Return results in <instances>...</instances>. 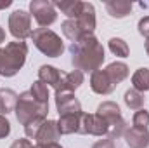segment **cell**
<instances>
[{"mask_svg":"<svg viewBox=\"0 0 149 148\" xmlns=\"http://www.w3.org/2000/svg\"><path fill=\"white\" fill-rule=\"evenodd\" d=\"M70 54H71V65L74 70L90 72V73H94L95 70H101L106 59L102 44L94 35H85L78 42H71Z\"/></svg>","mask_w":149,"mask_h":148,"instance_id":"obj_1","label":"cell"},{"mask_svg":"<svg viewBox=\"0 0 149 148\" xmlns=\"http://www.w3.org/2000/svg\"><path fill=\"white\" fill-rule=\"evenodd\" d=\"M26 56H28V45L23 40H14L9 42L5 45V49H2V61H0V75L9 78L17 73L24 63H26Z\"/></svg>","mask_w":149,"mask_h":148,"instance_id":"obj_2","label":"cell"},{"mask_svg":"<svg viewBox=\"0 0 149 148\" xmlns=\"http://www.w3.org/2000/svg\"><path fill=\"white\" fill-rule=\"evenodd\" d=\"M16 118L21 125H26L28 122L35 120V118H47L49 113V105L38 103L33 98V94L30 91H24L17 96V103H16Z\"/></svg>","mask_w":149,"mask_h":148,"instance_id":"obj_3","label":"cell"},{"mask_svg":"<svg viewBox=\"0 0 149 148\" xmlns=\"http://www.w3.org/2000/svg\"><path fill=\"white\" fill-rule=\"evenodd\" d=\"M30 38L33 40V44H35V47L38 51L42 54L49 56V58H59L64 52V44H63L61 37L56 32L49 30V28H37V30H33V33H31Z\"/></svg>","mask_w":149,"mask_h":148,"instance_id":"obj_4","label":"cell"},{"mask_svg":"<svg viewBox=\"0 0 149 148\" xmlns=\"http://www.w3.org/2000/svg\"><path fill=\"white\" fill-rule=\"evenodd\" d=\"M97 115L102 117L109 127L108 131V138H113V140H118L125 134L127 131V122L125 118L121 117V110L120 106L114 103V101H104L97 106Z\"/></svg>","mask_w":149,"mask_h":148,"instance_id":"obj_5","label":"cell"},{"mask_svg":"<svg viewBox=\"0 0 149 148\" xmlns=\"http://www.w3.org/2000/svg\"><path fill=\"white\" fill-rule=\"evenodd\" d=\"M9 32L16 40H26L31 37L33 30H31V14H28L23 9L14 11L9 16Z\"/></svg>","mask_w":149,"mask_h":148,"instance_id":"obj_6","label":"cell"},{"mask_svg":"<svg viewBox=\"0 0 149 148\" xmlns=\"http://www.w3.org/2000/svg\"><path fill=\"white\" fill-rule=\"evenodd\" d=\"M30 12L35 18L40 28H47L50 25L56 23L57 19V12H56V5L54 2H47V0H31L30 2Z\"/></svg>","mask_w":149,"mask_h":148,"instance_id":"obj_7","label":"cell"},{"mask_svg":"<svg viewBox=\"0 0 149 148\" xmlns=\"http://www.w3.org/2000/svg\"><path fill=\"white\" fill-rule=\"evenodd\" d=\"M108 124L102 117H99L97 113H85L81 111L80 115V127H78V134H90V136H108Z\"/></svg>","mask_w":149,"mask_h":148,"instance_id":"obj_8","label":"cell"},{"mask_svg":"<svg viewBox=\"0 0 149 148\" xmlns=\"http://www.w3.org/2000/svg\"><path fill=\"white\" fill-rule=\"evenodd\" d=\"M56 108H57L59 117L81 113V105L73 92H56Z\"/></svg>","mask_w":149,"mask_h":148,"instance_id":"obj_9","label":"cell"},{"mask_svg":"<svg viewBox=\"0 0 149 148\" xmlns=\"http://www.w3.org/2000/svg\"><path fill=\"white\" fill-rule=\"evenodd\" d=\"M90 89L95 92V94H101V96H108L111 94L113 91L116 89V85L113 84V80L108 77L106 70H95L94 73L90 75Z\"/></svg>","mask_w":149,"mask_h":148,"instance_id":"obj_10","label":"cell"},{"mask_svg":"<svg viewBox=\"0 0 149 148\" xmlns=\"http://www.w3.org/2000/svg\"><path fill=\"white\" fill-rule=\"evenodd\" d=\"M61 138V132L57 129V122L56 120H45L38 131L37 138V147H42V145H50V143H57V140Z\"/></svg>","mask_w":149,"mask_h":148,"instance_id":"obj_11","label":"cell"},{"mask_svg":"<svg viewBox=\"0 0 149 148\" xmlns=\"http://www.w3.org/2000/svg\"><path fill=\"white\" fill-rule=\"evenodd\" d=\"M125 143L130 148H149V131L142 127H130L123 134Z\"/></svg>","mask_w":149,"mask_h":148,"instance_id":"obj_12","label":"cell"},{"mask_svg":"<svg viewBox=\"0 0 149 148\" xmlns=\"http://www.w3.org/2000/svg\"><path fill=\"white\" fill-rule=\"evenodd\" d=\"M76 23L80 25L81 32L85 35H94L95 30V9L90 2H83V9L80 12V16L76 18Z\"/></svg>","mask_w":149,"mask_h":148,"instance_id":"obj_13","label":"cell"},{"mask_svg":"<svg viewBox=\"0 0 149 148\" xmlns=\"http://www.w3.org/2000/svg\"><path fill=\"white\" fill-rule=\"evenodd\" d=\"M83 82H85L83 72H80V70H71L70 73L63 75L59 85H57L54 91H56V92H74Z\"/></svg>","mask_w":149,"mask_h":148,"instance_id":"obj_14","label":"cell"},{"mask_svg":"<svg viewBox=\"0 0 149 148\" xmlns=\"http://www.w3.org/2000/svg\"><path fill=\"white\" fill-rule=\"evenodd\" d=\"M61 78H63V73H61V70H57L56 66L42 65V66L38 68V80H40V82H43L47 87L50 85V87H54V89H56V87L59 85Z\"/></svg>","mask_w":149,"mask_h":148,"instance_id":"obj_15","label":"cell"},{"mask_svg":"<svg viewBox=\"0 0 149 148\" xmlns=\"http://www.w3.org/2000/svg\"><path fill=\"white\" fill-rule=\"evenodd\" d=\"M106 11L111 18H116V19L127 18L132 12V2H128V0H109V2H106Z\"/></svg>","mask_w":149,"mask_h":148,"instance_id":"obj_16","label":"cell"},{"mask_svg":"<svg viewBox=\"0 0 149 148\" xmlns=\"http://www.w3.org/2000/svg\"><path fill=\"white\" fill-rule=\"evenodd\" d=\"M54 5L64 16H68V19H76L83 9V2L80 0H59V2H54Z\"/></svg>","mask_w":149,"mask_h":148,"instance_id":"obj_17","label":"cell"},{"mask_svg":"<svg viewBox=\"0 0 149 148\" xmlns=\"http://www.w3.org/2000/svg\"><path fill=\"white\" fill-rule=\"evenodd\" d=\"M104 70H106L108 77L113 80L114 85H118L120 82H123V80L128 77V73H130L128 66H127L123 61H114V63H111V65H108Z\"/></svg>","mask_w":149,"mask_h":148,"instance_id":"obj_18","label":"cell"},{"mask_svg":"<svg viewBox=\"0 0 149 148\" xmlns=\"http://www.w3.org/2000/svg\"><path fill=\"white\" fill-rule=\"evenodd\" d=\"M81 115V113H80ZM80 115H63L57 120V129L63 134H78V127H80Z\"/></svg>","mask_w":149,"mask_h":148,"instance_id":"obj_19","label":"cell"},{"mask_svg":"<svg viewBox=\"0 0 149 148\" xmlns=\"http://www.w3.org/2000/svg\"><path fill=\"white\" fill-rule=\"evenodd\" d=\"M17 94L12 89H0V115H7L16 110Z\"/></svg>","mask_w":149,"mask_h":148,"instance_id":"obj_20","label":"cell"},{"mask_svg":"<svg viewBox=\"0 0 149 148\" xmlns=\"http://www.w3.org/2000/svg\"><path fill=\"white\" fill-rule=\"evenodd\" d=\"M132 85L139 92H148L149 91V68H139L135 73L132 75Z\"/></svg>","mask_w":149,"mask_h":148,"instance_id":"obj_21","label":"cell"},{"mask_svg":"<svg viewBox=\"0 0 149 148\" xmlns=\"http://www.w3.org/2000/svg\"><path fill=\"white\" fill-rule=\"evenodd\" d=\"M61 30L64 33V37L70 38L71 42H78L81 37H85V33L81 32L80 25L76 23V19H66L63 25H61Z\"/></svg>","mask_w":149,"mask_h":148,"instance_id":"obj_22","label":"cell"},{"mask_svg":"<svg viewBox=\"0 0 149 148\" xmlns=\"http://www.w3.org/2000/svg\"><path fill=\"white\" fill-rule=\"evenodd\" d=\"M123 101L130 110H141L144 106V103H146V98H144L142 92H139L135 89H128L125 92V96H123Z\"/></svg>","mask_w":149,"mask_h":148,"instance_id":"obj_23","label":"cell"},{"mask_svg":"<svg viewBox=\"0 0 149 148\" xmlns=\"http://www.w3.org/2000/svg\"><path fill=\"white\" fill-rule=\"evenodd\" d=\"M108 45H109V51H111L114 56H118V58H128V54H130L128 44H127L123 38L113 37L111 40L108 42Z\"/></svg>","mask_w":149,"mask_h":148,"instance_id":"obj_24","label":"cell"},{"mask_svg":"<svg viewBox=\"0 0 149 148\" xmlns=\"http://www.w3.org/2000/svg\"><path fill=\"white\" fill-rule=\"evenodd\" d=\"M30 92L33 94V98L37 99L38 103L49 105V87H47L43 82L35 80V82L31 84V89H30Z\"/></svg>","mask_w":149,"mask_h":148,"instance_id":"obj_25","label":"cell"},{"mask_svg":"<svg viewBox=\"0 0 149 148\" xmlns=\"http://www.w3.org/2000/svg\"><path fill=\"white\" fill-rule=\"evenodd\" d=\"M132 124L134 127H142V129H148L149 125V111L146 108H141L134 113V118H132Z\"/></svg>","mask_w":149,"mask_h":148,"instance_id":"obj_26","label":"cell"},{"mask_svg":"<svg viewBox=\"0 0 149 148\" xmlns=\"http://www.w3.org/2000/svg\"><path fill=\"white\" fill-rule=\"evenodd\" d=\"M47 118H35V120H31V122H28L26 125H24V134H26V138L28 140H35L38 134V131H40V127H42V124L45 122Z\"/></svg>","mask_w":149,"mask_h":148,"instance_id":"obj_27","label":"cell"},{"mask_svg":"<svg viewBox=\"0 0 149 148\" xmlns=\"http://www.w3.org/2000/svg\"><path fill=\"white\" fill-rule=\"evenodd\" d=\"M10 134V122L7 120L5 115H0V140L7 138Z\"/></svg>","mask_w":149,"mask_h":148,"instance_id":"obj_28","label":"cell"},{"mask_svg":"<svg viewBox=\"0 0 149 148\" xmlns=\"http://www.w3.org/2000/svg\"><path fill=\"white\" fill-rule=\"evenodd\" d=\"M137 28H139V33L146 38V40H149V16H144V18L139 21Z\"/></svg>","mask_w":149,"mask_h":148,"instance_id":"obj_29","label":"cell"},{"mask_svg":"<svg viewBox=\"0 0 149 148\" xmlns=\"http://www.w3.org/2000/svg\"><path fill=\"white\" fill-rule=\"evenodd\" d=\"M92 148H116V145H114V140L113 138H104V140H99L97 143H94V147Z\"/></svg>","mask_w":149,"mask_h":148,"instance_id":"obj_30","label":"cell"},{"mask_svg":"<svg viewBox=\"0 0 149 148\" xmlns=\"http://www.w3.org/2000/svg\"><path fill=\"white\" fill-rule=\"evenodd\" d=\"M35 145H31V141L30 140H26V138H17L12 145H10V148H33Z\"/></svg>","mask_w":149,"mask_h":148,"instance_id":"obj_31","label":"cell"},{"mask_svg":"<svg viewBox=\"0 0 149 148\" xmlns=\"http://www.w3.org/2000/svg\"><path fill=\"white\" fill-rule=\"evenodd\" d=\"M37 148H63L59 143H50V145H42V147H37Z\"/></svg>","mask_w":149,"mask_h":148,"instance_id":"obj_32","label":"cell"},{"mask_svg":"<svg viewBox=\"0 0 149 148\" xmlns=\"http://www.w3.org/2000/svg\"><path fill=\"white\" fill-rule=\"evenodd\" d=\"M2 42H5V30L0 26V44H2Z\"/></svg>","mask_w":149,"mask_h":148,"instance_id":"obj_33","label":"cell"},{"mask_svg":"<svg viewBox=\"0 0 149 148\" xmlns=\"http://www.w3.org/2000/svg\"><path fill=\"white\" fill-rule=\"evenodd\" d=\"M0 61H2V49H0Z\"/></svg>","mask_w":149,"mask_h":148,"instance_id":"obj_34","label":"cell"},{"mask_svg":"<svg viewBox=\"0 0 149 148\" xmlns=\"http://www.w3.org/2000/svg\"><path fill=\"white\" fill-rule=\"evenodd\" d=\"M33 148H37V147H33Z\"/></svg>","mask_w":149,"mask_h":148,"instance_id":"obj_35","label":"cell"}]
</instances>
